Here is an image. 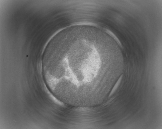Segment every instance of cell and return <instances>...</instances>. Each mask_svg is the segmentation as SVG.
<instances>
[{"label": "cell", "mask_w": 162, "mask_h": 129, "mask_svg": "<svg viewBox=\"0 0 162 129\" xmlns=\"http://www.w3.org/2000/svg\"><path fill=\"white\" fill-rule=\"evenodd\" d=\"M123 77V75L122 74L119 78L111 91L109 95V97L110 96L112 95L117 90V89L118 88V87L120 84V82L122 79Z\"/></svg>", "instance_id": "cell-1"}]
</instances>
